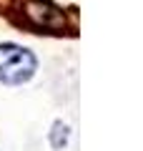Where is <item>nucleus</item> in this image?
<instances>
[{
    "instance_id": "f257e3e1",
    "label": "nucleus",
    "mask_w": 143,
    "mask_h": 151,
    "mask_svg": "<svg viewBox=\"0 0 143 151\" xmlns=\"http://www.w3.org/2000/svg\"><path fill=\"white\" fill-rule=\"evenodd\" d=\"M35 73V55L15 43H0V81L3 83H25Z\"/></svg>"
},
{
    "instance_id": "f03ea898",
    "label": "nucleus",
    "mask_w": 143,
    "mask_h": 151,
    "mask_svg": "<svg viewBox=\"0 0 143 151\" xmlns=\"http://www.w3.org/2000/svg\"><path fill=\"white\" fill-rule=\"evenodd\" d=\"M65 141H68V126H65L63 121H55L53 134H50V144H53V149H63Z\"/></svg>"
}]
</instances>
